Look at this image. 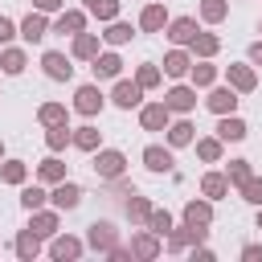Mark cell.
<instances>
[{
  "mask_svg": "<svg viewBox=\"0 0 262 262\" xmlns=\"http://www.w3.org/2000/svg\"><path fill=\"white\" fill-rule=\"evenodd\" d=\"M127 172V156L119 147H98L94 151V176L98 180H119Z\"/></svg>",
  "mask_w": 262,
  "mask_h": 262,
  "instance_id": "cell-1",
  "label": "cell"
},
{
  "mask_svg": "<svg viewBox=\"0 0 262 262\" xmlns=\"http://www.w3.org/2000/svg\"><path fill=\"white\" fill-rule=\"evenodd\" d=\"M82 254H86V242H82V237L61 233V229L49 237V258H53V262H78Z\"/></svg>",
  "mask_w": 262,
  "mask_h": 262,
  "instance_id": "cell-2",
  "label": "cell"
},
{
  "mask_svg": "<svg viewBox=\"0 0 262 262\" xmlns=\"http://www.w3.org/2000/svg\"><path fill=\"white\" fill-rule=\"evenodd\" d=\"M160 254H164V237H160V233H151L147 225H139V229L131 233V258L151 262V258H160Z\"/></svg>",
  "mask_w": 262,
  "mask_h": 262,
  "instance_id": "cell-3",
  "label": "cell"
},
{
  "mask_svg": "<svg viewBox=\"0 0 262 262\" xmlns=\"http://www.w3.org/2000/svg\"><path fill=\"white\" fill-rule=\"evenodd\" d=\"M86 246H90L94 254L106 258V250L119 246V229H115L111 221H90V225H86Z\"/></svg>",
  "mask_w": 262,
  "mask_h": 262,
  "instance_id": "cell-4",
  "label": "cell"
},
{
  "mask_svg": "<svg viewBox=\"0 0 262 262\" xmlns=\"http://www.w3.org/2000/svg\"><path fill=\"white\" fill-rule=\"evenodd\" d=\"M102 106H106V98H102V90H98L94 82H86V86L74 90V111H78V115L94 119V115H102Z\"/></svg>",
  "mask_w": 262,
  "mask_h": 262,
  "instance_id": "cell-5",
  "label": "cell"
},
{
  "mask_svg": "<svg viewBox=\"0 0 262 262\" xmlns=\"http://www.w3.org/2000/svg\"><path fill=\"white\" fill-rule=\"evenodd\" d=\"M160 102H164L172 115H188V111H196V86H192V82H188V86H184V82H176Z\"/></svg>",
  "mask_w": 262,
  "mask_h": 262,
  "instance_id": "cell-6",
  "label": "cell"
},
{
  "mask_svg": "<svg viewBox=\"0 0 262 262\" xmlns=\"http://www.w3.org/2000/svg\"><path fill=\"white\" fill-rule=\"evenodd\" d=\"M49 201H53L57 213H70V209L82 205V184H74V180H57V184H49Z\"/></svg>",
  "mask_w": 262,
  "mask_h": 262,
  "instance_id": "cell-7",
  "label": "cell"
},
{
  "mask_svg": "<svg viewBox=\"0 0 262 262\" xmlns=\"http://www.w3.org/2000/svg\"><path fill=\"white\" fill-rule=\"evenodd\" d=\"M225 82H229L237 94H254V90H258V70H254V66H242V61H229V66H225Z\"/></svg>",
  "mask_w": 262,
  "mask_h": 262,
  "instance_id": "cell-8",
  "label": "cell"
},
{
  "mask_svg": "<svg viewBox=\"0 0 262 262\" xmlns=\"http://www.w3.org/2000/svg\"><path fill=\"white\" fill-rule=\"evenodd\" d=\"M74 57H66V53H57V49H45L41 53V70H45V78H53V82H70L74 78V66H70Z\"/></svg>",
  "mask_w": 262,
  "mask_h": 262,
  "instance_id": "cell-9",
  "label": "cell"
},
{
  "mask_svg": "<svg viewBox=\"0 0 262 262\" xmlns=\"http://www.w3.org/2000/svg\"><path fill=\"white\" fill-rule=\"evenodd\" d=\"M111 102H115L119 111H131V106H139V102H143V86H139L135 78H131V82H127V78H115Z\"/></svg>",
  "mask_w": 262,
  "mask_h": 262,
  "instance_id": "cell-10",
  "label": "cell"
},
{
  "mask_svg": "<svg viewBox=\"0 0 262 262\" xmlns=\"http://www.w3.org/2000/svg\"><path fill=\"white\" fill-rule=\"evenodd\" d=\"M237 102H242V98H237V90H233V86H217V82L209 86L205 106H209L213 115H233V111H237Z\"/></svg>",
  "mask_w": 262,
  "mask_h": 262,
  "instance_id": "cell-11",
  "label": "cell"
},
{
  "mask_svg": "<svg viewBox=\"0 0 262 262\" xmlns=\"http://www.w3.org/2000/svg\"><path fill=\"white\" fill-rule=\"evenodd\" d=\"M86 16H90L86 8H61V12H57V20H53L49 29H53V33H61V37H78V33L86 29Z\"/></svg>",
  "mask_w": 262,
  "mask_h": 262,
  "instance_id": "cell-12",
  "label": "cell"
},
{
  "mask_svg": "<svg viewBox=\"0 0 262 262\" xmlns=\"http://www.w3.org/2000/svg\"><path fill=\"white\" fill-rule=\"evenodd\" d=\"M16 37H25L29 45H37V41H45V37H49V16L33 8V12H29V16H25L20 25H16Z\"/></svg>",
  "mask_w": 262,
  "mask_h": 262,
  "instance_id": "cell-13",
  "label": "cell"
},
{
  "mask_svg": "<svg viewBox=\"0 0 262 262\" xmlns=\"http://www.w3.org/2000/svg\"><path fill=\"white\" fill-rule=\"evenodd\" d=\"M184 225H192V229H209L213 225V201L209 196H201V201H184Z\"/></svg>",
  "mask_w": 262,
  "mask_h": 262,
  "instance_id": "cell-14",
  "label": "cell"
},
{
  "mask_svg": "<svg viewBox=\"0 0 262 262\" xmlns=\"http://www.w3.org/2000/svg\"><path fill=\"white\" fill-rule=\"evenodd\" d=\"M250 135V127H246V119H237V111L233 115H217V139L221 143H242Z\"/></svg>",
  "mask_w": 262,
  "mask_h": 262,
  "instance_id": "cell-15",
  "label": "cell"
},
{
  "mask_svg": "<svg viewBox=\"0 0 262 262\" xmlns=\"http://www.w3.org/2000/svg\"><path fill=\"white\" fill-rule=\"evenodd\" d=\"M70 41H74V45H70V57H74V61H94L98 49H102L98 33H86V29H82L78 37H70Z\"/></svg>",
  "mask_w": 262,
  "mask_h": 262,
  "instance_id": "cell-16",
  "label": "cell"
},
{
  "mask_svg": "<svg viewBox=\"0 0 262 262\" xmlns=\"http://www.w3.org/2000/svg\"><path fill=\"white\" fill-rule=\"evenodd\" d=\"M188 70H192V53H188L184 45H176V49L164 53V74H168V78L180 82V78H188Z\"/></svg>",
  "mask_w": 262,
  "mask_h": 262,
  "instance_id": "cell-17",
  "label": "cell"
},
{
  "mask_svg": "<svg viewBox=\"0 0 262 262\" xmlns=\"http://www.w3.org/2000/svg\"><path fill=\"white\" fill-rule=\"evenodd\" d=\"M90 70H94V78H98V82H111V78H119V74H123V57H119L115 49H106V53L98 49V57L90 61Z\"/></svg>",
  "mask_w": 262,
  "mask_h": 262,
  "instance_id": "cell-18",
  "label": "cell"
},
{
  "mask_svg": "<svg viewBox=\"0 0 262 262\" xmlns=\"http://www.w3.org/2000/svg\"><path fill=\"white\" fill-rule=\"evenodd\" d=\"M172 123V111L164 106V102H147V106H139V127L143 131H164Z\"/></svg>",
  "mask_w": 262,
  "mask_h": 262,
  "instance_id": "cell-19",
  "label": "cell"
},
{
  "mask_svg": "<svg viewBox=\"0 0 262 262\" xmlns=\"http://www.w3.org/2000/svg\"><path fill=\"white\" fill-rule=\"evenodd\" d=\"M172 164H176V160H172V147H164V143H147V147H143V168H147V172L160 176V172H172Z\"/></svg>",
  "mask_w": 262,
  "mask_h": 262,
  "instance_id": "cell-20",
  "label": "cell"
},
{
  "mask_svg": "<svg viewBox=\"0 0 262 262\" xmlns=\"http://www.w3.org/2000/svg\"><path fill=\"white\" fill-rule=\"evenodd\" d=\"M29 217H33V221H29V229H33L41 242H45V237H53V233H57V225H61L57 209H45V205H41V209H33Z\"/></svg>",
  "mask_w": 262,
  "mask_h": 262,
  "instance_id": "cell-21",
  "label": "cell"
},
{
  "mask_svg": "<svg viewBox=\"0 0 262 262\" xmlns=\"http://www.w3.org/2000/svg\"><path fill=\"white\" fill-rule=\"evenodd\" d=\"M164 33H168L172 45H188V41L196 37V16H172V20L164 25Z\"/></svg>",
  "mask_w": 262,
  "mask_h": 262,
  "instance_id": "cell-22",
  "label": "cell"
},
{
  "mask_svg": "<svg viewBox=\"0 0 262 262\" xmlns=\"http://www.w3.org/2000/svg\"><path fill=\"white\" fill-rule=\"evenodd\" d=\"M217 66H213V57H192V70H188V78H192V86L196 90H209L213 82H217Z\"/></svg>",
  "mask_w": 262,
  "mask_h": 262,
  "instance_id": "cell-23",
  "label": "cell"
},
{
  "mask_svg": "<svg viewBox=\"0 0 262 262\" xmlns=\"http://www.w3.org/2000/svg\"><path fill=\"white\" fill-rule=\"evenodd\" d=\"M164 139H168V147H188V143L196 139V127H192L188 119H172V123L164 127Z\"/></svg>",
  "mask_w": 262,
  "mask_h": 262,
  "instance_id": "cell-24",
  "label": "cell"
},
{
  "mask_svg": "<svg viewBox=\"0 0 262 262\" xmlns=\"http://www.w3.org/2000/svg\"><path fill=\"white\" fill-rule=\"evenodd\" d=\"M168 20H172V16H168L164 4H143V12H139V29H143V33H164Z\"/></svg>",
  "mask_w": 262,
  "mask_h": 262,
  "instance_id": "cell-25",
  "label": "cell"
},
{
  "mask_svg": "<svg viewBox=\"0 0 262 262\" xmlns=\"http://www.w3.org/2000/svg\"><path fill=\"white\" fill-rule=\"evenodd\" d=\"M188 53H192V57H217V53H221V37L196 29V37L188 41Z\"/></svg>",
  "mask_w": 262,
  "mask_h": 262,
  "instance_id": "cell-26",
  "label": "cell"
},
{
  "mask_svg": "<svg viewBox=\"0 0 262 262\" xmlns=\"http://www.w3.org/2000/svg\"><path fill=\"white\" fill-rule=\"evenodd\" d=\"M70 147H78V151H98V147H102V131L90 127V123H86V127H74V131H70Z\"/></svg>",
  "mask_w": 262,
  "mask_h": 262,
  "instance_id": "cell-27",
  "label": "cell"
},
{
  "mask_svg": "<svg viewBox=\"0 0 262 262\" xmlns=\"http://www.w3.org/2000/svg\"><path fill=\"white\" fill-rule=\"evenodd\" d=\"M201 196H209L213 205L225 201V196H229V180H225V172H205V176H201Z\"/></svg>",
  "mask_w": 262,
  "mask_h": 262,
  "instance_id": "cell-28",
  "label": "cell"
},
{
  "mask_svg": "<svg viewBox=\"0 0 262 262\" xmlns=\"http://www.w3.org/2000/svg\"><path fill=\"white\" fill-rule=\"evenodd\" d=\"M25 66H29V57H25V49H16V45H0V70H4L8 78H16V74H25Z\"/></svg>",
  "mask_w": 262,
  "mask_h": 262,
  "instance_id": "cell-29",
  "label": "cell"
},
{
  "mask_svg": "<svg viewBox=\"0 0 262 262\" xmlns=\"http://www.w3.org/2000/svg\"><path fill=\"white\" fill-rule=\"evenodd\" d=\"M12 250H16V258H20V262H33V258L41 254V237H37L33 229H20V233H16V242H12Z\"/></svg>",
  "mask_w": 262,
  "mask_h": 262,
  "instance_id": "cell-30",
  "label": "cell"
},
{
  "mask_svg": "<svg viewBox=\"0 0 262 262\" xmlns=\"http://www.w3.org/2000/svg\"><path fill=\"white\" fill-rule=\"evenodd\" d=\"M147 217H151V201L139 196V192H127V221L131 225H147Z\"/></svg>",
  "mask_w": 262,
  "mask_h": 262,
  "instance_id": "cell-31",
  "label": "cell"
},
{
  "mask_svg": "<svg viewBox=\"0 0 262 262\" xmlns=\"http://www.w3.org/2000/svg\"><path fill=\"white\" fill-rule=\"evenodd\" d=\"M0 180L12 184V188H20L29 180V164L25 160H0Z\"/></svg>",
  "mask_w": 262,
  "mask_h": 262,
  "instance_id": "cell-32",
  "label": "cell"
},
{
  "mask_svg": "<svg viewBox=\"0 0 262 262\" xmlns=\"http://www.w3.org/2000/svg\"><path fill=\"white\" fill-rule=\"evenodd\" d=\"M135 37V29L127 25V20H106V33H102V41L111 45V49H119V45H127Z\"/></svg>",
  "mask_w": 262,
  "mask_h": 262,
  "instance_id": "cell-33",
  "label": "cell"
},
{
  "mask_svg": "<svg viewBox=\"0 0 262 262\" xmlns=\"http://www.w3.org/2000/svg\"><path fill=\"white\" fill-rule=\"evenodd\" d=\"M37 123H41V127L70 123V111H66V102H41V106H37Z\"/></svg>",
  "mask_w": 262,
  "mask_h": 262,
  "instance_id": "cell-34",
  "label": "cell"
},
{
  "mask_svg": "<svg viewBox=\"0 0 262 262\" xmlns=\"http://www.w3.org/2000/svg\"><path fill=\"white\" fill-rule=\"evenodd\" d=\"M37 180H41V184H57V180H66V164L57 160V151H53L49 160L37 164Z\"/></svg>",
  "mask_w": 262,
  "mask_h": 262,
  "instance_id": "cell-35",
  "label": "cell"
},
{
  "mask_svg": "<svg viewBox=\"0 0 262 262\" xmlns=\"http://www.w3.org/2000/svg\"><path fill=\"white\" fill-rule=\"evenodd\" d=\"M196 12H201V20H205V25H221V20L229 16V0H201V4H196Z\"/></svg>",
  "mask_w": 262,
  "mask_h": 262,
  "instance_id": "cell-36",
  "label": "cell"
},
{
  "mask_svg": "<svg viewBox=\"0 0 262 262\" xmlns=\"http://www.w3.org/2000/svg\"><path fill=\"white\" fill-rule=\"evenodd\" d=\"M188 246H192V233H188V225H180V229L172 225V229L164 233V250H168V254H184Z\"/></svg>",
  "mask_w": 262,
  "mask_h": 262,
  "instance_id": "cell-37",
  "label": "cell"
},
{
  "mask_svg": "<svg viewBox=\"0 0 262 262\" xmlns=\"http://www.w3.org/2000/svg\"><path fill=\"white\" fill-rule=\"evenodd\" d=\"M45 147H49V151H66V147H70V123L45 127Z\"/></svg>",
  "mask_w": 262,
  "mask_h": 262,
  "instance_id": "cell-38",
  "label": "cell"
},
{
  "mask_svg": "<svg viewBox=\"0 0 262 262\" xmlns=\"http://www.w3.org/2000/svg\"><path fill=\"white\" fill-rule=\"evenodd\" d=\"M192 143H196V156H201L205 164H217L221 151H225V143H221L217 135H205V139H192Z\"/></svg>",
  "mask_w": 262,
  "mask_h": 262,
  "instance_id": "cell-39",
  "label": "cell"
},
{
  "mask_svg": "<svg viewBox=\"0 0 262 262\" xmlns=\"http://www.w3.org/2000/svg\"><path fill=\"white\" fill-rule=\"evenodd\" d=\"M45 201H49V192H45V184H41V180H37V184H20V205H25L29 213H33V209H41Z\"/></svg>",
  "mask_w": 262,
  "mask_h": 262,
  "instance_id": "cell-40",
  "label": "cell"
},
{
  "mask_svg": "<svg viewBox=\"0 0 262 262\" xmlns=\"http://www.w3.org/2000/svg\"><path fill=\"white\" fill-rule=\"evenodd\" d=\"M250 176H254L250 160H229V168H225V180H229V188H242Z\"/></svg>",
  "mask_w": 262,
  "mask_h": 262,
  "instance_id": "cell-41",
  "label": "cell"
},
{
  "mask_svg": "<svg viewBox=\"0 0 262 262\" xmlns=\"http://www.w3.org/2000/svg\"><path fill=\"white\" fill-rule=\"evenodd\" d=\"M86 12H90L94 20H102V25H106V20H119V0H90Z\"/></svg>",
  "mask_w": 262,
  "mask_h": 262,
  "instance_id": "cell-42",
  "label": "cell"
},
{
  "mask_svg": "<svg viewBox=\"0 0 262 262\" xmlns=\"http://www.w3.org/2000/svg\"><path fill=\"white\" fill-rule=\"evenodd\" d=\"M135 82H139L143 90H156V86L164 82V70H160V66H151V61H143V66L135 70Z\"/></svg>",
  "mask_w": 262,
  "mask_h": 262,
  "instance_id": "cell-43",
  "label": "cell"
},
{
  "mask_svg": "<svg viewBox=\"0 0 262 262\" xmlns=\"http://www.w3.org/2000/svg\"><path fill=\"white\" fill-rule=\"evenodd\" d=\"M147 229L164 237V233L172 229V213H168V209H151V217H147Z\"/></svg>",
  "mask_w": 262,
  "mask_h": 262,
  "instance_id": "cell-44",
  "label": "cell"
},
{
  "mask_svg": "<svg viewBox=\"0 0 262 262\" xmlns=\"http://www.w3.org/2000/svg\"><path fill=\"white\" fill-rule=\"evenodd\" d=\"M237 192H242V201H250V205H262V176H250V180H246Z\"/></svg>",
  "mask_w": 262,
  "mask_h": 262,
  "instance_id": "cell-45",
  "label": "cell"
},
{
  "mask_svg": "<svg viewBox=\"0 0 262 262\" xmlns=\"http://www.w3.org/2000/svg\"><path fill=\"white\" fill-rule=\"evenodd\" d=\"M16 37V20H8V16H0V45H8Z\"/></svg>",
  "mask_w": 262,
  "mask_h": 262,
  "instance_id": "cell-46",
  "label": "cell"
},
{
  "mask_svg": "<svg viewBox=\"0 0 262 262\" xmlns=\"http://www.w3.org/2000/svg\"><path fill=\"white\" fill-rule=\"evenodd\" d=\"M33 8L49 16V12H61V8H66V0H33Z\"/></svg>",
  "mask_w": 262,
  "mask_h": 262,
  "instance_id": "cell-47",
  "label": "cell"
},
{
  "mask_svg": "<svg viewBox=\"0 0 262 262\" xmlns=\"http://www.w3.org/2000/svg\"><path fill=\"white\" fill-rule=\"evenodd\" d=\"M106 258H111V262H131V246H111Z\"/></svg>",
  "mask_w": 262,
  "mask_h": 262,
  "instance_id": "cell-48",
  "label": "cell"
},
{
  "mask_svg": "<svg viewBox=\"0 0 262 262\" xmlns=\"http://www.w3.org/2000/svg\"><path fill=\"white\" fill-rule=\"evenodd\" d=\"M242 262H262V246H258V242L242 246Z\"/></svg>",
  "mask_w": 262,
  "mask_h": 262,
  "instance_id": "cell-49",
  "label": "cell"
},
{
  "mask_svg": "<svg viewBox=\"0 0 262 262\" xmlns=\"http://www.w3.org/2000/svg\"><path fill=\"white\" fill-rule=\"evenodd\" d=\"M188 250H192V254H188L192 262H213V250H196V246H188Z\"/></svg>",
  "mask_w": 262,
  "mask_h": 262,
  "instance_id": "cell-50",
  "label": "cell"
},
{
  "mask_svg": "<svg viewBox=\"0 0 262 262\" xmlns=\"http://www.w3.org/2000/svg\"><path fill=\"white\" fill-rule=\"evenodd\" d=\"M250 66H262V41L250 45Z\"/></svg>",
  "mask_w": 262,
  "mask_h": 262,
  "instance_id": "cell-51",
  "label": "cell"
},
{
  "mask_svg": "<svg viewBox=\"0 0 262 262\" xmlns=\"http://www.w3.org/2000/svg\"><path fill=\"white\" fill-rule=\"evenodd\" d=\"M254 225H258V229H262V205H258V217H254Z\"/></svg>",
  "mask_w": 262,
  "mask_h": 262,
  "instance_id": "cell-52",
  "label": "cell"
},
{
  "mask_svg": "<svg viewBox=\"0 0 262 262\" xmlns=\"http://www.w3.org/2000/svg\"><path fill=\"white\" fill-rule=\"evenodd\" d=\"M0 160H4V143H0Z\"/></svg>",
  "mask_w": 262,
  "mask_h": 262,
  "instance_id": "cell-53",
  "label": "cell"
},
{
  "mask_svg": "<svg viewBox=\"0 0 262 262\" xmlns=\"http://www.w3.org/2000/svg\"><path fill=\"white\" fill-rule=\"evenodd\" d=\"M86 4H90V0H82V8H86Z\"/></svg>",
  "mask_w": 262,
  "mask_h": 262,
  "instance_id": "cell-54",
  "label": "cell"
},
{
  "mask_svg": "<svg viewBox=\"0 0 262 262\" xmlns=\"http://www.w3.org/2000/svg\"><path fill=\"white\" fill-rule=\"evenodd\" d=\"M258 29H262V25H258Z\"/></svg>",
  "mask_w": 262,
  "mask_h": 262,
  "instance_id": "cell-55",
  "label": "cell"
}]
</instances>
